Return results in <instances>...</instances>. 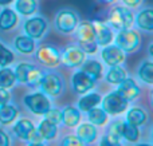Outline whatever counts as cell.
<instances>
[{
	"mask_svg": "<svg viewBox=\"0 0 153 146\" xmlns=\"http://www.w3.org/2000/svg\"><path fill=\"white\" fill-rule=\"evenodd\" d=\"M12 130H13V134L16 136V138H19L20 141L27 142L36 129H35V125L31 119H28V118H20V119H18L15 122Z\"/></svg>",
	"mask_w": 153,
	"mask_h": 146,
	"instance_id": "obj_15",
	"label": "cell"
},
{
	"mask_svg": "<svg viewBox=\"0 0 153 146\" xmlns=\"http://www.w3.org/2000/svg\"><path fill=\"white\" fill-rule=\"evenodd\" d=\"M109 26L116 29H126L132 28L134 24V15L132 8L129 7H113L109 13Z\"/></svg>",
	"mask_w": 153,
	"mask_h": 146,
	"instance_id": "obj_2",
	"label": "cell"
},
{
	"mask_svg": "<svg viewBox=\"0 0 153 146\" xmlns=\"http://www.w3.org/2000/svg\"><path fill=\"white\" fill-rule=\"evenodd\" d=\"M122 138L128 142H137L140 139V129L138 126L128 122H122Z\"/></svg>",
	"mask_w": 153,
	"mask_h": 146,
	"instance_id": "obj_32",
	"label": "cell"
},
{
	"mask_svg": "<svg viewBox=\"0 0 153 146\" xmlns=\"http://www.w3.org/2000/svg\"><path fill=\"white\" fill-rule=\"evenodd\" d=\"M27 142H28V144H31V145H40V144H43V142H45V139H43L42 136L38 133V130H35Z\"/></svg>",
	"mask_w": 153,
	"mask_h": 146,
	"instance_id": "obj_39",
	"label": "cell"
},
{
	"mask_svg": "<svg viewBox=\"0 0 153 146\" xmlns=\"http://www.w3.org/2000/svg\"><path fill=\"white\" fill-rule=\"evenodd\" d=\"M137 75L146 85H152L153 83V63H152V60L143 62V63L140 64V67H138Z\"/></svg>",
	"mask_w": 153,
	"mask_h": 146,
	"instance_id": "obj_33",
	"label": "cell"
},
{
	"mask_svg": "<svg viewBox=\"0 0 153 146\" xmlns=\"http://www.w3.org/2000/svg\"><path fill=\"white\" fill-rule=\"evenodd\" d=\"M13 1H15V0H0V7H8V5H11Z\"/></svg>",
	"mask_w": 153,
	"mask_h": 146,
	"instance_id": "obj_42",
	"label": "cell"
},
{
	"mask_svg": "<svg viewBox=\"0 0 153 146\" xmlns=\"http://www.w3.org/2000/svg\"><path fill=\"white\" fill-rule=\"evenodd\" d=\"M79 67H81L82 71L86 72L87 75H90L94 80H98L102 78L103 67H102V64H101L98 60H95V59H89V60L85 59V62Z\"/></svg>",
	"mask_w": 153,
	"mask_h": 146,
	"instance_id": "obj_24",
	"label": "cell"
},
{
	"mask_svg": "<svg viewBox=\"0 0 153 146\" xmlns=\"http://www.w3.org/2000/svg\"><path fill=\"white\" fill-rule=\"evenodd\" d=\"M75 38L78 43H89V42H97L95 40V32L91 21H81L75 27Z\"/></svg>",
	"mask_w": 153,
	"mask_h": 146,
	"instance_id": "obj_16",
	"label": "cell"
},
{
	"mask_svg": "<svg viewBox=\"0 0 153 146\" xmlns=\"http://www.w3.org/2000/svg\"><path fill=\"white\" fill-rule=\"evenodd\" d=\"M24 106L35 115H45L51 107V101L45 93L38 91L24 97Z\"/></svg>",
	"mask_w": 153,
	"mask_h": 146,
	"instance_id": "obj_7",
	"label": "cell"
},
{
	"mask_svg": "<svg viewBox=\"0 0 153 146\" xmlns=\"http://www.w3.org/2000/svg\"><path fill=\"white\" fill-rule=\"evenodd\" d=\"M86 59V54L79 48L78 44H71L67 46L65 48L63 54L61 55V60L62 63L66 67H71V69H75V67H79Z\"/></svg>",
	"mask_w": 153,
	"mask_h": 146,
	"instance_id": "obj_11",
	"label": "cell"
},
{
	"mask_svg": "<svg viewBox=\"0 0 153 146\" xmlns=\"http://www.w3.org/2000/svg\"><path fill=\"white\" fill-rule=\"evenodd\" d=\"M101 103H102V109L105 110L108 115H120L124 111H126L129 102L116 90L103 97L101 99Z\"/></svg>",
	"mask_w": 153,
	"mask_h": 146,
	"instance_id": "obj_5",
	"label": "cell"
},
{
	"mask_svg": "<svg viewBox=\"0 0 153 146\" xmlns=\"http://www.w3.org/2000/svg\"><path fill=\"white\" fill-rule=\"evenodd\" d=\"M125 78H126V70L124 67H121V64H118V66H110L109 67V71L105 75L106 82L110 83V85H118Z\"/></svg>",
	"mask_w": 153,
	"mask_h": 146,
	"instance_id": "obj_29",
	"label": "cell"
},
{
	"mask_svg": "<svg viewBox=\"0 0 153 146\" xmlns=\"http://www.w3.org/2000/svg\"><path fill=\"white\" fill-rule=\"evenodd\" d=\"M38 133L42 136V138L45 141H53L56 136H58V125L53 123L51 121L48 119H43L40 121L39 126H38Z\"/></svg>",
	"mask_w": 153,
	"mask_h": 146,
	"instance_id": "obj_26",
	"label": "cell"
},
{
	"mask_svg": "<svg viewBox=\"0 0 153 146\" xmlns=\"http://www.w3.org/2000/svg\"><path fill=\"white\" fill-rule=\"evenodd\" d=\"M62 145L63 146H81L83 144H82L81 139L76 136H66L62 139Z\"/></svg>",
	"mask_w": 153,
	"mask_h": 146,
	"instance_id": "obj_37",
	"label": "cell"
},
{
	"mask_svg": "<svg viewBox=\"0 0 153 146\" xmlns=\"http://www.w3.org/2000/svg\"><path fill=\"white\" fill-rule=\"evenodd\" d=\"M11 144L10 136L7 134V131L4 129H0V146H8Z\"/></svg>",
	"mask_w": 153,
	"mask_h": 146,
	"instance_id": "obj_40",
	"label": "cell"
},
{
	"mask_svg": "<svg viewBox=\"0 0 153 146\" xmlns=\"http://www.w3.org/2000/svg\"><path fill=\"white\" fill-rule=\"evenodd\" d=\"M128 110V109H126ZM148 119V113L141 107H132L126 113V121L125 122L132 123L136 126H143Z\"/></svg>",
	"mask_w": 153,
	"mask_h": 146,
	"instance_id": "obj_28",
	"label": "cell"
},
{
	"mask_svg": "<svg viewBox=\"0 0 153 146\" xmlns=\"http://www.w3.org/2000/svg\"><path fill=\"white\" fill-rule=\"evenodd\" d=\"M19 21V15L12 8H3L0 11V31H10L15 28Z\"/></svg>",
	"mask_w": 153,
	"mask_h": 146,
	"instance_id": "obj_19",
	"label": "cell"
},
{
	"mask_svg": "<svg viewBox=\"0 0 153 146\" xmlns=\"http://www.w3.org/2000/svg\"><path fill=\"white\" fill-rule=\"evenodd\" d=\"M81 110L75 106H66L62 110V123L67 128H76L81 122Z\"/></svg>",
	"mask_w": 153,
	"mask_h": 146,
	"instance_id": "obj_22",
	"label": "cell"
},
{
	"mask_svg": "<svg viewBox=\"0 0 153 146\" xmlns=\"http://www.w3.org/2000/svg\"><path fill=\"white\" fill-rule=\"evenodd\" d=\"M78 23H79L78 13L73 10H69V8L61 10L55 16V28L61 34H65V35L74 32Z\"/></svg>",
	"mask_w": 153,
	"mask_h": 146,
	"instance_id": "obj_6",
	"label": "cell"
},
{
	"mask_svg": "<svg viewBox=\"0 0 153 146\" xmlns=\"http://www.w3.org/2000/svg\"><path fill=\"white\" fill-rule=\"evenodd\" d=\"M117 91H118L128 102L134 101V99L138 98L141 94V88H140V86L137 85V82H136L134 79H132V78H128V77L125 78L121 83H118Z\"/></svg>",
	"mask_w": 153,
	"mask_h": 146,
	"instance_id": "obj_14",
	"label": "cell"
},
{
	"mask_svg": "<svg viewBox=\"0 0 153 146\" xmlns=\"http://www.w3.org/2000/svg\"><path fill=\"white\" fill-rule=\"evenodd\" d=\"M13 72H15V77H16V82L30 86V87L38 86L40 77H42V71L38 67H35L31 63H26V62L24 63H19L15 67Z\"/></svg>",
	"mask_w": 153,
	"mask_h": 146,
	"instance_id": "obj_3",
	"label": "cell"
},
{
	"mask_svg": "<svg viewBox=\"0 0 153 146\" xmlns=\"http://www.w3.org/2000/svg\"><path fill=\"white\" fill-rule=\"evenodd\" d=\"M15 11L18 15L22 16H32L38 11V1L36 0H15Z\"/></svg>",
	"mask_w": 153,
	"mask_h": 146,
	"instance_id": "obj_23",
	"label": "cell"
},
{
	"mask_svg": "<svg viewBox=\"0 0 153 146\" xmlns=\"http://www.w3.org/2000/svg\"><path fill=\"white\" fill-rule=\"evenodd\" d=\"M13 47L18 52L23 54V55H30V54L35 52V48H36V43L35 39L30 38L28 35H19L16 36L15 42H13Z\"/></svg>",
	"mask_w": 153,
	"mask_h": 146,
	"instance_id": "obj_20",
	"label": "cell"
},
{
	"mask_svg": "<svg viewBox=\"0 0 153 146\" xmlns=\"http://www.w3.org/2000/svg\"><path fill=\"white\" fill-rule=\"evenodd\" d=\"M35 58L39 62L42 66L45 67H50V69H54V67L59 66L62 63L61 60V55L59 50L56 47L51 44H43L40 46L39 48H35Z\"/></svg>",
	"mask_w": 153,
	"mask_h": 146,
	"instance_id": "obj_8",
	"label": "cell"
},
{
	"mask_svg": "<svg viewBox=\"0 0 153 146\" xmlns=\"http://www.w3.org/2000/svg\"><path fill=\"white\" fill-rule=\"evenodd\" d=\"M16 77L12 69L8 66L0 67V87L4 88H12L16 85Z\"/></svg>",
	"mask_w": 153,
	"mask_h": 146,
	"instance_id": "obj_31",
	"label": "cell"
},
{
	"mask_svg": "<svg viewBox=\"0 0 153 146\" xmlns=\"http://www.w3.org/2000/svg\"><path fill=\"white\" fill-rule=\"evenodd\" d=\"M87 118H89V122L93 123L95 126H103L109 119V115L106 114V111L102 107H93L87 111Z\"/></svg>",
	"mask_w": 153,
	"mask_h": 146,
	"instance_id": "obj_30",
	"label": "cell"
},
{
	"mask_svg": "<svg viewBox=\"0 0 153 146\" xmlns=\"http://www.w3.org/2000/svg\"><path fill=\"white\" fill-rule=\"evenodd\" d=\"M122 4L125 5V7H129V8H136L138 7V5L143 3V0H121Z\"/></svg>",
	"mask_w": 153,
	"mask_h": 146,
	"instance_id": "obj_41",
	"label": "cell"
},
{
	"mask_svg": "<svg viewBox=\"0 0 153 146\" xmlns=\"http://www.w3.org/2000/svg\"><path fill=\"white\" fill-rule=\"evenodd\" d=\"M101 58L105 62V64L110 66H118L125 62V52L116 44H108L103 46L101 50Z\"/></svg>",
	"mask_w": 153,
	"mask_h": 146,
	"instance_id": "obj_12",
	"label": "cell"
},
{
	"mask_svg": "<svg viewBox=\"0 0 153 146\" xmlns=\"http://www.w3.org/2000/svg\"><path fill=\"white\" fill-rule=\"evenodd\" d=\"M13 59H15L13 52L4 44V43L0 42V67L10 66V64L13 62Z\"/></svg>",
	"mask_w": 153,
	"mask_h": 146,
	"instance_id": "obj_34",
	"label": "cell"
},
{
	"mask_svg": "<svg viewBox=\"0 0 153 146\" xmlns=\"http://www.w3.org/2000/svg\"><path fill=\"white\" fill-rule=\"evenodd\" d=\"M101 3H105V4H111V3H114L116 0H100Z\"/></svg>",
	"mask_w": 153,
	"mask_h": 146,
	"instance_id": "obj_43",
	"label": "cell"
},
{
	"mask_svg": "<svg viewBox=\"0 0 153 146\" xmlns=\"http://www.w3.org/2000/svg\"><path fill=\"white\" fill-rule=\"evenodd\" d=\"M40 91L45 93L47 97H56L62 95L65 90V80L61 74L58 72H47V74H42L40 80L38 83Z\"/></svg>",
	"mask_w": 153,
	"mask_h": 146,
	"instance_id": "obj_1",
	"label": "cell"
},
{
	"mask_svg": "<svg viewBox=\"0 0 153 146\" xmlns=\"http://www.w3.org/2000/svg\"><path fill=\"white\" fill-rule=\"evenodd\" d=\"M114 40H116V46H118L125 54L134 52L141 46L140 34L136 29H132V28L120 29L118 34L114 38Z\"/></svg>",
	"mask_w": 153,
	"mask_h": 146,
	"instance_id": "obj_4",
	"label": "cell"
},
{
	"mask_svg": "<svg viewBox=\"0 0 153 146\" xmlns=\"http://www.w3.org/2000/svg\"><path fill=\"white\" fill-rule=\"evenodd\" d=\"M24 34L32 39H42L48 29V23L42 16H34L24 21Z\"/></svg>",
	"mask_w": 153,
	"mask_h": 146,
	"instance_id": "obj_9",
	"label": "cell"
},
{
	"mask_svg": "<svg viewBox=\"0 0 153 146\" xmlns=\"http://www.w3.org/2000/svg\"><path fill=\"white\" fill-rule=\"evenodd\" d=\"M95 82L90 75H87L86 72H83L82 70L74 72L71 78V87H73V91L78 95H83V94L89 93L91 91L93 88L95 87Z\"/></svg>",
	"mask_w": 153,
	"mask_h": 146,
	"instance_id": "obj_10",
	"label": "cell"
},
{
	"mask_svg": "<svg viewBox=\"0 0 153 146\" xmlns=\"http://www.w3.org/2000/svg\"><path fill=\"white\" fill-rule=\"evenodd\" d=\"M10 101H11V94L8 91V88L0 87V105L10 103Z\"/></svg>",
	"mask_w": 153,
	"mask_h": 146,
	"instance_id": "obj_38",
	"label": "cell"
},
{
	"mask_svg": "<svg viewBox=\"0 0 153 146\" xmlns=\"http://www.w3.org/2000/svg\"><path fill=\"white\" fill-rule=\"evenodd\" d=\"M76 137L81 139V142L83 145H87V144H93V142L97 139L98 137V130H97V126L93 125L90 122H86V123H81L76 129Z\"/></svg>",
	"mask_w": 153,
	"mask_h": 146,
	"instance_id": "obj_17",
	"label": "cell"
},
{
	"mask_svg": "<svg viewBox=\"0 0 153 146\" xmlns=\"http://www.w3.org/2000/svg\"><path fill=\"white\" fill-rule=\"evenodd\" d=\"M19 111L13 105H0V125H11L16 121Z\"/></svg>",
	"mask_w": 153,
	"mask_h": 146,
	"instance_id": "obj_27",
	"label": "cell"
},
{
	"mask_svg": "<svg viewBox=\"0 0 153 146\" xmlns=\"http://www.w3.org/2000/svg\"><path fill=\"white\" fill-rule=\"evenodd\" d=\"M134 21L140 29L146 32H152L153 31V10L151 7L144 8L143 11H140L134 16Z\"/></svg>",
	"mask_w": 153,
	"mask_h": 146,
	"instance_id": "obj_21",
	"label": "cell"
},
{
	"mask_svg": "<svg viewBox=\"0 0 153 146\" xmlns=\"http://www.w3.org/2000/svg\"><path fill=\"white\" fill-rule=\"evenodd\" d=\"M45 117H46V119L51 121V122L55 123V125H59V123H62V110L50 107V109L46 111Z\"/></svg>",
	"mask_w": 153,
	"mask_h": 146,
	"instance_id": "obj_35",
	"label": "cell"
},
{
	"mask_svg": "<svg viewBox=\"0 0 153 146\" xmlns=\"http://www.w3.org/2000/svg\"><path fill=\"white\" fill-rule=\"evenodd\" d=\"M101 99H102L101 94L90 93L89 91V93L83 94V97L78 101V109L81 110V111H83V113H87L90 109L98 106V105L101 103Z\"/></svg>",
	"mask_w": 153,
	"mask_h": 146,
	"instance_id": "obj_25",
	"label": "cell"
},
{
	"mask_svg": "<svg viewBox=\"0 0 153 146\" xmlns=\"http://www.w3.org/2000/svg\"><path fill=\"white\" fill-rule=\"evenodd\" d=\"M122 139V122L116 121L108 129V133L103 136L101 145H120Z\"/></svg>",
	"mask_w": 153,
	"mask_h": 146,
	"instance_id": "obj_18",
	"label": "cell"
},
{
	"mask_svg": "<svg viewBox=\"0 0 153 146\" xmlns=\"http://www.w3.org/2000/svg\"><path fill=\"white\" fill-rule=\"evenodd\" d=\"M93 27H94V32H95V40H97V44L103 47V46L110 44L114 40V34L113 29L109 24L103 23L100 20H93Z\"/></svg>",
	"mask_w": 153,
	"mask_h": 146,
	"instance_id": "obj_13",
	"label": "cell"
},
{
	"mask_svg": "<svg viewBox=\"0 0 153 146\" xmlns=\"http://www.w3.org/2000/svg\"><path fill=\"white\" fill-rule=\"evenodd\" d=\"M79 48L83 51L85 54H95L98 50L97 42H89V43H78Z\"/></svg>",
	"mask_w": 153,
	"mask_h": 146,
	"instance_id": "obj_36",
	"label": "cell"
}]
</instances>
